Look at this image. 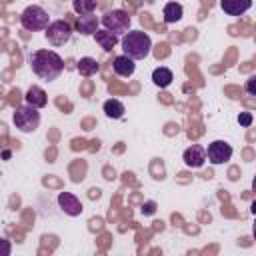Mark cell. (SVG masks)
<instances>
[{
  "mask_svg": "<svg viewBox=\"0 0 256 256\" xmlns=\"http://www.w3.org/2000/svg\"><path fill=\"white\" fill-rule=\"evenodd\" d=\"M28 62H30L32 72L38 78L48 80V82L56 80L62 74V70H64V60L54 50H36V52L30 54Z\"/></svg>",
  "mask_w": 256,
  "mask_h": 256,
  "instance_id": "1",
  "label": "cell"
},
{
  "mask_svg": "<svg viewBox=\"0 0 256 256\" xmlns=\"http://www.w3.org/2000/svg\"><path fill=\"white\" fill-rule=\"evenodd\" d=\"M120 44H122L124 54L128 58H132V60H144L152 50V40L142 30H128L122 36Z\"/></svg>",
  "mask_w": 256,
  "mask_h": 256,
  "instance_id": "2",
  "label": "cell"
},
{
  "mask_svg": "<svg viewBox=\"0 0 256 256\" xmlns=\"http://www.w3.org/2000/svg\"><path fill=\"white\" fill-rule=\"evenodd\" d=\"M12 122L20 132L30 134L40 126V112H38V108L30 106V104H22V106H18L14 110Z\"/></svg>",
  "mask_w": 256,
  "mask_h": 256,
  "instance_id": "3",
  "label": "cell"
},
{
  "mask_svg": "<svg viewBox=\"0 0 256 256\" xmlns=\"http://www.w3.org/2000/svg\"><path fill=\"white\" fill-rule=\"evenodd\" d=\"M20 24L24 30L28 32H38V30H46V26L50 24L48 22V12L42 8V6H36V4H30L22 10L20 14Z\"/></svg>",
  "mask_w": 256,
  "mask_h": 256,
  "instance_id": "4",
  "label": "cell"
},
{
  "mask_svg": "<svg viewBox=\"0 0 256 256\" xmlns=\"http://www.w3.org/2000/svg\"><path fill=\"white\" fill-rule=\"evenodd\" d=\"M100 22H102V26H104L106 30H110V32L116 34V36H118V34H126L128 28H130V16H128L126 10H120V8L106 12Z\"/></svg>",
  "mask_w": 256,
  "mask_h": 256,
  "instance_id": "5",
  "label": "cell"
},
{
  "mask_svg": "<svg viewBox=\"0 0 256 256\" xmlns=\"http://www.w3.org/2000/svg\"><path fill=\"white\" fill-rule=\"evenodd\" d=\"M72 38V26L68 20H54L46 26V40L52 46H64Z\"/></svg>",
  "mask_w": 256,
  "mask_h": 256,
  "instance_id": "6",
  "label": "cell"
},
{
  "mask_svg": "<svg viewBox=\"0 0 256 256\" xmlns=\"http://www.w3.org/2000/svg\"><path fill=\"white\" fill-rule=\"evenodd\" d=\"M232 158V146L224 140H214L208 144L206 148V160L214 166H220V164H226L228 160Z\"/></svg>",
  "mask_w": 256,
  "mask_h": 256,
  "instance_id": "7",
  "label": "cell"
},
{
  "mask_svg": "<svg viewBox=\"0 0 256 256\" xmlns=\"http://www.w3.org/2000/svg\"><path fill=\"white\" fill-rule=\"evenodd\" d=\"M182 160L188 168H202L204 162H206V148L200 146V144H192L184 150Z\"/></svg>",
  "mask_w": 256,
  "mask_h": 256,
  "instance_id": "8",
  "label": "cell"
},
{
  "mask_svg": "<svg viewBox=\"0 0 256 256\" xmlns=\"http://www.w3.org/2000/svg\"><path fill=\"white\" fill-rule=\"evenodd\" d=\"M58 206H60V210H62L64 214H68V216H80L82 210H84L82 202H80L74 194H70V192H60V194H58Z\"/></svg>",
  "mask_w": 256,
  "mask_h": 256,
  "instance_id": "9",
  "label": "cell"
},
{
  "mask_svg": "<svg viewBox=\"0 0 256 256\" xmlns=\"http://www.w3.org/2000/svg\"><path fill=\"white\" fill-rule=\"evenodd\" d=\"M220 8L228 16H242L252 8V0H220Z\"/></svg>",
  "mask_w": 256,
  "mask_h": 256,
  "instance_id": "10",
  "label": "cell"
},
{
  "mask_svg": "<svg viewBox=\"0 0 256 256\" xmlns=\"http://www.w3.org/2000/svg\"><path fill=\"white\" fill-rule=\"evenodd\" d=\"M134 62H136V60H132V58H128L126 54H122V56H116V58H114L112 68H114V72H116L118 76L128 78V76H132L134 70H136V64H134Z\"/></svg>",
  "mask_w": 256,
  "mask_h": 256,
  "instance_id": "11",
  "label": "cell"
},
{
  "mask_svg": "<svg viewBox=\"0 0 256 256\" xmlns=\"http://www.w3.org/2000/svg\"><path fill=\"white\" fill-rule=\"evenodd\" d=\"M26 104H30V106H34V108H44L46 104H48V96H46V92H44V88H40V86H36V84H32L28 90H26Z\"/></svg>",
  "mask_w": 256,
  "mask_h": 256,
  "instance_id": "12",
  "label": "cell"
},
{
  "mask_svg": "<svg viewBox=\"0 0 256 256\" xmlns=\"http://www.w3.org/2000/svg\"><path fill=\"white\" fill-rule=\"evenodd\" d=\"M94 40H96V44H98L104 52H112V50H114V46L120 42V40H118V36H116V34H112V32H110V30H106V28H104V30H96V32H94Z\"/></svg>",
  "mask_w": 256,
  "mask_h": 256,
  "instance_id": "13",
  "label": "cell"
},
{
  "mask_svg": "<svg viewBox=\"0 0 256 256\" xmlns=\"http://www.w3.org/2000/svg\"><path fill=\"white\" fill-rule=\"evenodd\" d=\"M78 32L82 36H92L96 30H98V18L94 14H84L78 18Z\"/></svg>",
  "mask_w": 256,
  "mask_h": 256,
  "instance_id": "14",
  "label": "cell"
},
{
  "mask_svg": "<svg viewBox=\"0 0 256 256\" xmlns=\"http://www.w3.org/2000/svg\"><path fill=\"white\" fill-rule=\"evenodd\" d=\"M172 80H174V74H172L170 68H166V66L154 68V72H152V82H154V86H158V88H168V86L172 84Z\"/></svg>",
  "mask_w": 256,
  "mask_h": 256,
  "instance_id": "15",
  "label": "cell"
},
{
  "mask_svg": "<svg viewBox=\"0 0 256 256\" xmlns=\"http://www.w3.org/2000/svg\"><path fill=\"white\" fill-rule=\"evenodd\" d=\"M164 22L166 24H176L182 16H184V8H182V4H178V2H168L166 6H164Z\"/></svg>",
  "mask_w": 256,
  "mask_h": 256,
  "instance_id": "16",
  "label": "cell"
},
{
  "mask_svg": "<svg viewBox=\"0 0 256 256\" xmlns=\"http://www.w3.org/2000/svg\"><path fill=\"white\" fill-rule=\"evenodd\" d=\"M98 68H100V64H98L94 58H90V56H84V58H80V60H78V64H76V70H78V74H80V76H84V78H88V76H94V74L98 72Z\"/></svg>",
  "mask_w": 256,
  "mask_h": 256,
  "instance_id": "17",
  "label": "cell"
},
{
  "mask_svg": "<svg viewBox=\"0 0 256 256\" xmlns=\"http://www.w3.org/2000/svg\"><path fill=\"white\" fill-rule=\"evenodd\" d=\"M104 114L108 116V118H112V120H118V118H122L124 116V104L120 102V100H116V98H110V100H106L104 102Z\"/></svg>",
  "mask_w": 256,
  "mask_h": 256,
  "instance_id": "18",
  "label": "cell"
},
{
  "mask_svg": "<svg viewBox=\"0 0 256 256\" xmlns=\"http://www.w3.org/2000/svg\"><path fill=\"white\" fill-rule=\"evenodd\" d=\"M98 2L96 0H72V8L76 14L84 16V14H94Z\"/></svg>",
  "mask_w": 256,
  "mask_h": 256,
  "instance_id": "19",
  "label": "cell"
},
{
  "mask_svg": "<svg viewBox=\"0 0 256 256\" xmlns=\"http://www.w3.org/2000/svg\"><path fill=\"white\" fill-rule=\"evenodd\" d=\"M10 252H12V244H10V240L0 238V256H10Z\"/></svg>",
  "mask_w": 256,
  "mask_h": 256,
  "instance_id": "20",
  "label": "cell"
},
{
  "mask_svg": "<svg viewBox=\"0 0 256 256\" xmlns=\"http://www.w3.org/2000/svg\"><path fill=\"white\" fill-rule=\"evenodd\" d=\"M238 124L240 126H250L252 124V114L250 112H240L238 114Z\"/></svg>",
  "mask_w": 256,
  "mask_h": 256,
  "instance_id": "21",
  "label": "cell"
},
{
  "mask_svg": "<svg viewBox=\"0 0 256 256\" xmlns=\"http://www.w3.org/2000/svg\"><path fill=\"white\" fill-rule=\"evenodd\" d=\"M156 212V202H146V204H142V214L144 216H150V214H154Z\"/></svg>",
  "mask_w": 256,
  "mask_h": 256,
  "instance_id": "22",
  "label": "cell"
},
{
  "mask_svg": "<svg viewBox=\"0 0 256 256\" xmlns=\"http://www.w3.org/2000/svg\"><path fill=\"white\" fill-rule=\"evenodd\" d=\"M246 90H248V94H256V78L252 76V78H248V82H246Z\"/></svg>",
  "mask_w": 256,
  "mask_h": 256,
  "instance_id": "23",
  "label": "cell"
}]
</instances>
